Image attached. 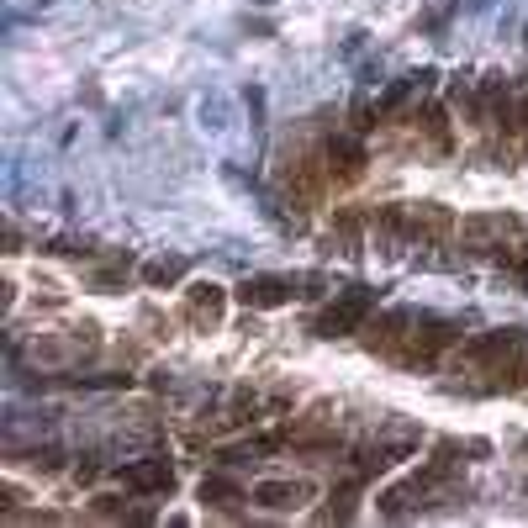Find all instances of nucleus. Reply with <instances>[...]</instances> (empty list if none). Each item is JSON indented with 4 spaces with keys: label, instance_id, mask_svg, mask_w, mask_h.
<instances>
[{
    "label": "nucleus",
    "instance_id": "1a4fd4ad",
    "mask_svg": "<svg viewBox=\"0 0 528 528\" xmlns=\"http://www.w3.org/2000/svg\"><path fill=\"white\" fill-rule=\"evenodd\" d=\"M117 481L127 486V492H138V497H169L175 492V465H169L164 455L127 460V465H117Z\"/></svg>",
    "mask_w": 528,
    "mask_h": 528
},
{
    "label": "nucleus",
    "instance_id": "f257e3e1",
    "mask_svg": "<svg viewBox=\"0 0 528 528\" xmlns=\"http://www.w3.org/2000/svg\"><path fill=\"white\" fill-rule=\"evenodd\" d=\"M360 344L375 360L423 375L449 360V349L460 344V323H449L439 312H423V307H386L360 328Z\"/></svg>",
    "mask_w": 528,
    "mask_h": 528
},
{
    "label": "nucleus",
    "instance_id": "f03ea898",
    "mask_svg": "<svg viewBox=\"0 0 528 528\" xmlns=\"http://www.w3.org/2000/svg\"><path fill=\"white\" fill-rule=\"evenodd\" d=\"M449 375L470 396L528 391V333L523 328H492V333L460 338L449 349Z\"/></svg>",
    "mask_w": 528,
    "mask_h": 528
},
{
    "label": "nucleus",
    "instance_id": "423d86ee",
    "mask_svg": "<svg viewBox=\"0 0 528 528\" xmlns=\"http://www.w3.org/2000/svg\"><path fill=\"white\" fill-rule=\"evenodd\" d=\"M375 301H381V296H375L370 286H349V291L338 296L333 307L312 323V333H317V338H344V333H360V328L370 323V317H375Z\"/></svg>",
    "mask_w": 528,
    "mask_h": 528
},
{
    "label": "nucleus",
    "instance_id": "20e7f679",
    "mask_svg": "<svg viewBox=\"0 0 528 528\" xmlns=\"http://www.w3.org/2000/svg\"><path fill=\"white\" fill-rule=\"evenodd\" d=\"M370 228H375L381 249H439L449 233H460L449 206H439V201H391L375 212Z\"/></svg>",
    "mask_w": 528,
    "mask_h": 528
},
{
    "label": "nucleus",
    "instance_id": "dca6fc26",
    "mask_svg": "<svg viewBox=\"0 0 528 528\" xmlns=\"http://www.w3.org/2000/svg\"><path fill=\"white\" fill-rule=\"evenodd\" d=\"M523 455H528V444H523Z\"/></svg>",
    "mask_w": 528,
    "mask_h": 528
},
{
    "label": "nucleus",
    "instance_id": "7ed1b4c3",
    "mask_svg": "<svg viewBox=\"0 0 528 528\" xmlns=\"http://www.w3.org/2000/svg\"><path fill=\"white\" fill-rule=\"evenodd\" d=\"M460 254L486 259L513 280L528 286V222L523 217H465L460 222Z\"/></svg>",
    "mask_w": 528,
    "mask_h": 528
},
{
    "label": "nucleus",
    "instance_id": "ddd939ff",
    "mask_svg": "<svg viewBox=\"0 0 528 528\" xmlns=\"http://www.w3.org/2000/svg\"><path fill=\"white\" fill-rule=\"evenodd\" d=\"M90 344H96V328H74L69 338H64V333H37V338H32V360H43V365H69V360H80Z\"/></svg>",
    "mask_w": 528,
    "mask_h": 528
},
{
    "label": "nucleus",
    "instance_id": "4468645a",
    "mask_svg": "<svg viewBox=\"0 0 528 528\" xmlns=\"http://www.w3.org/2000/svg\"><path fill=\"white\" fill-rule=\"evenodd\" d=\"M249 492H243V486H233L228 476H206L201 481V502L206 507H233V502H243Z\"/></svg>",
    "mask_w": 528,
    "mask_h": 528
},
{
    "label": "nucleus",
    "instance_id": "0eeeda50",
    "mask_svg": "<svg viewBox=\"0 0 528 528\" xmlns=\"http://www.w3.org/2000/svg\"><path fill=\"white\" fill-rule=\"evenodd\" d=\"M418 444H423V439H418V433H412V428H396V433H386V439H370V444L360 449V455H354V470H349V476H354V481H370V476H381V470L402 465V460H407Z\"/></svg>",
    "mask_w": 528,
    "mask_h": 528
},
{
    "label": "nucleus",
    "instance_id": "2eb2a0df",
    "mask_svg": "<svg viewBox=\"0 0 528 528\" xmlns=\"http://www.w3.org/2000/svg\"><path fill=\"white\" fill-rule=\"evenodd\" d=\"M143 280H148V286H175V280H185V259H148L143 264Z\"/></svg>",
    "mask_w": 528,
    "mask_h": 528
},
{
    "label": "nucleus",
    "instance_id": "6e6552de",
    "mask_svg": "<svg viewBox=\"0 0 528 528\" xmlns=\"http://www.w3.org/2000/svg\"><path fill=\"white\" fill-rule=\"evenodd\" d=\"M317 148H323V169H328L333 185H354V180L365 175V164H370L365 159V143L354 138V132H333V138H323Z\"/></svg>",
    "mask_w": 528,
    "mask_h": 528
},
{
    "label": "nucleus",
    "instance_id": "39448f33",
    "mask_svg": "<svg viewBox=\"0 0 528 528\" xmlns=\"http://www.w3.org/2000/svg\"><path fill=\"white\" fill-rule=\"evenodd\" d=\"M460 444H444L433 460H423L418 470H412L407 481H396V486H386L381 492V518H412V513H423V507H433L449 486H455V476H460Z\"/></svg>",
    "mask_w": 528,
    "mask_h": 528
},
{
    "label": "nucleus",
    "instance_id": "9d476101",
    "mask_svg": "<svg viewBox=\"0 0 528 528\" xmlns=\"http://www.w3.org/2000/svg\"><path fill=\"white\" fill-rule=\"evenodd\" d=\"M317 497V486L312 481H301V476H280V481H254V492L249 502L254 507H270V513H301Z\"/></svg>",
    "mask_w": 528,
    "mask_h": 528
},
{
    "label": "nucleus",
    "instance_id": "9b49d317",
    "mask_svg": "<svg viewBox=\"0 0 528 528\" xmlns=\"http://www.w3.org/2000/svg\"><path fill=\"white\" fill-rule=\"evenodd\" d=\"M296 286H301V280H286V275H249V280H243V286H238L233 296L243 301V307L270 312V307H286L291 296H301Z\"/></svg>",
    "mask_w": 528,
    "mask_h": 528
},
{
    "label": "nucleus",
    "instance_id": "f8f14e48",
    "mask_svg": "<svg viewBox=\"0 0 528 528\" xmlns=\"http://www.w3.org/2000/svg\"><path fill=\"white\" fill-rule=\"evenodd\" d=\"M222 312H228V291L212 286V280H196V286L185 291L180 317H185L191 328H217V323H222Z\"/></svg>",
    "mask_w": 528,
    "mask_h": 528
}]
</instances>
